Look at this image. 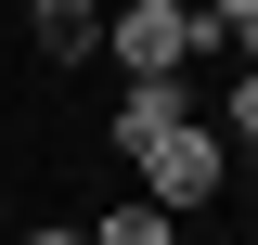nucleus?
<instances>
[{
    "label": "nucleus",
    "instance_id": "f257e3e1",
    "mask_svg": "<svg viewBox=\"0 0 258 245\" xmlns=\"http://www.w3.org/2000/svg\"><path fill=\"white\" fill-rule=\"evenodd\" d=\"M207 52H220V0H116V13H103L116 91H181Z\"/></svg>",
    "mask_w": 258,
    "mask_h": 245
},
{
    "label": "nucleus",
    "instance_id": "423d86ee",
    "mask_svg": "<svg viewBox=\"0 0 258 245\" xmlns=\"http://www.w3.org/2000/svg\"><path fill=\"white\" fill-rule=\"evenodd\" d=\"M220 142H245V155H258V78H232V91H220Z\"/></svg>",
    "mask_w": 258,
    "mask_h": 245
},
{
    "label": "nucleus",
    "instance_id": "0eeeda50",
    "mask_svg": "<svg viewBox=\"0 0 258 245\" xmlns=\"http://www.w3.org/2000/svg\"><path fill=\"white\" fill-rule=\"evenodd\" d=\"M220 52H245V78H258V0H220Z\"/></svg>",
    "mask_w": 258,
    "mask_h": 245
},
{
    "label": "nucleus",
    "instance_id": "7ed1b4c3",
    "mask_svg": "<svg viewBox=\"0 0 258 245\" xmlns=\"http://www.w3.org/2000/svg\"><path fill=\"white\" fill-rule=\"evenodd\" d=\"M181 129H194V91H116L103 103V142H116L129 168H142L155 142H181Z\"/></svg>",
    "mask_w": 258,
    "mask_h": 245
},
{
    "label": "nucleus",
    "instance_id": "6e6552de",
    "mask_svg": "<svg viewBox=\"0 0 258 245\" xmlns=\"http://www.w3.org/2000/svg\"><path fill=\"white\" fill-rule=\"evenodd\" d=\"M13 245H91V232H78V219H39V232H13Z\"/></svg>",
    "mask_w": 258,
    "mask_h": 245
},
{
    "label": "nucleus",
    "instance_id": "39448f33",
    "mask_svg": "<svg viewBox=\"0 0 258 245\" xmlns=\"http://www.w3.org/2000/svg\"><path fill=\"white\" fill-rule=\"evenodd\" d=\"M91 245H181V219H155V207H103V219H78Z\"/></svg>",
    "mask_w": 258,
    "mask_h": 245
},
{
    "label": "nucleus",
    "instance_id": "20e7f679",
    "mask_svg": "<svg viewBox=\"0 0 258 245\" xmlns=\"http://www.w3.org/2000/svg\"><path fill=\"white\" fill-rule=\"evenodd\" d=\"M26 52L39 65H103V13H91V0H39V13H26Z\"/></svg>",
    "mask_w": 258,
    "mask_h": 245
},
{
    "label": "nucleus",
    "instance_id": "f03ea898",
    "mask_svg": "<svg viewBox=\"0 0 258 245\" xmlns=\"http://www.w3.org/2000/svg\"><path fill=\"white\" fill-rule=\"evenodd\" d=\"M220 194H232V142L194 116L181 142H155V155H142V194H129V207H155V219H207Z\"/></svg>",
    "mask_w": 258,
    "mask_h": 245
}]
</instances>
